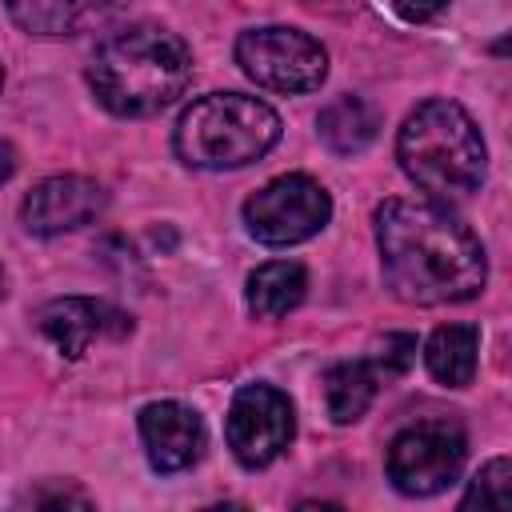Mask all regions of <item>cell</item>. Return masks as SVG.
<instances>
[{
	"label": "cell",
	"instance_id": "6da1fadb",
	"mask_svg": "<svg viewBox=\"0 0 512 512\" xmlns=\"http://www.w3.org/2000/svg\"><path fill=\"white\" fill-rule=\"evenodd\" d=\"M380 272L392 296L408 304H460L488 280V256L476 232L424 196H396L376 208Z\"/></svg>",
	"mask_w": 512,
	"mask_h": 512
},
{
	"label": "cell",
	"instance_id": "7a4b0ae2",
	"mask_svg": "<svg viewBox=\"0 0 512 512\" xmlns=\"http://www.w3.org/2000/svg\"><path fill=\"white\" fill-rule=\"evenodd\" d=\"M192 80L188 44L160 24L112 32L88 60V88L112 116H152L176 104Z\"/></svg>",
	"mask_w": 512,
	"mask_h": 512
},
{
	"label": "cell",
	"instance_id": "3957f363",
	"mask_svg": "<svg viewBox=\"0 0 512 512\" xmlns=\"http://www.w3.org/2000/svg\"><path fill=\"white\" fill-rule=\"evenodd\" d=\"M396 160L404 176L440 200H464L484 184L488 152L476 120L456 100H424L408 112L396 136Z\"/></svg>",
	"mask_w": 512,
	"mask_h": 512
},
{
	"label": "cell",
	"instance_id": "277c9868",
	"mask_svg": "<svg viewBox=\"0 0 512 512\" xmlns=\"http://www.w3.org/2000/svg\"><path fill=\"white\" fill-rule=\"evenodd\" d=\"M280 140V116L260 96L208 92L192 100L172 132V148L188 168L224 172L260 160Z\"/></svg>",
	"mask_w": 512,
	"mask_h": 512
},
{
	"label": "cell",
	"instance_id": "5b68a950",
	"mask_svg": "<svg viewBox=\"0 0 512 512\" xmlns=\"http://www.w3.org/2000/svg\"><path fill=\"white\" fill-rule=\"evenodd\" d=\"M236 64L244 68L248 80L272 92H312L328 76L324 44L288 24H264V28L240 32Z\"/></svg>",
	"mask_w": 512,
	"mask_h": 512
},
{
	"label": "cell",
	"instance_id": "8992f818",
	"mask_svg": "<svg viewBox=\"0 0 512 512\" xmlns=\"http://www.w3.org/2000/svg\"><path fill=\"white\" fill-rule=\"evenodd\" d=\"M464 456H468V440L452 420H420L392 436L384 468L396 492L436 496L460 480Z\"/></svg>",
	"mask_w": 512,
	"mask_h": 512
},
{
	"label": "cell",
	"instance_id": "52a82bcc",
	"mask_svg": "<svg viewBox=\"0 0 512 512\" xmlns=\"http://www.w3.org/2000/svg\"><path fill=\"white\" fill-rule=\"evenodd\" d=\"M332 216V196L304 172L268 180L244 200V224L260 244L288 248L316 236Z\"/></svg>",
	"mask_w": 512,
	"mask_h": 512
},
{
	"label": "cell",
	"instance_id": "ba28073f",
	"mask_svg": "<svg viewBox=\"0 0 512 512\" xmlns=\"http://www.w3.org/2000/svg\"><path fill=\"white\" fill-rule=\"evenodd\" d=\"M224 436L244 468H268L296 436L292 400L272 384H244L232 396Z\"/></svg>",
	"mask_w": 512,
	"mask_h": 512
},
{
	"label": "cell",
	"instance_id": "9c48e42d",
	"mask_svg": "<svg viewBox=\"0 0 512 512\" xmlns=\"http://www.w3.org/2000/svg\"><path fill=\"white\" fill-rule=\"evenodd\" d=\"M108 204V192L88 180V176H48L40 180L24 204H20V220L28 232L36 236H60V232H76L84 224H92Z\"/></svg>",
	"mask_w": 512,
	"mask_h": 512
},
{
	"label": "cell",
	"instance_id": "30bf717a",
	"mask_svg": "<svg viewBox=\"0 0 512 512\" xmlns=\"http://www.w3.org/2000/svg\"><path fill=\"white\" fill-rule=\"evenodd\" d=\"M36 324L56 344V352L68 360H80L96 340H120L132 332V316H124L120 308H112L104 300H88V296L48 300L40 308Z\"/></svg>",
	"mask_w": 512,
	"mask_h": 512
},
{
	"label": "cell",
	"instance_id": "8fae6325",
	"mask_svg": "<svg viewBox=\"0 0 512 512\" xmlns=\"http://www.w3.org/2000/svg\"><path fill=\"white\" fill-rule=\"evenodd\" d=\"M140 440L156 472H184L200 460L208 432H204V420L188 404L156 400L140 408Z\"/></svg>",
	"mask_w": 512,
	"mask_h": 512
},
{
	"label": "cell",
	"instance_id": "7c38bea8",
	"mask_svg": "<svg viewBox=\"0 0 512 512\" xmlns=\"http://www.w3.org/2000/svg\"><path fill=\"white\" fill-rule=\"evenodd\" d=\"M308 292V272L296 260H268L248 276L244 300L256 320H280L292 308H300Z\"/></svg>",
	"mask_w": 512,
	"mask_h": 512
},
{
	"label": "cell",
	"instance_id": "4fadbf2b",
	"mask_svg": "<svg viewBox=\"0 0 512 512\" xmlns=\"http://www.w3.org/2000/svg\"><path fill=\"white\" fill-rule=\"evenodd\" d=\"M480 360V328L472 324H444L424 344V364L436 384L444 388H468Z\"/></svg>",
	"mask_w": 512,
	"mask_h": 512
},
{
	"label": "cell",
	"instance_id": "5bb4252c",
	"mask_svg": "<svg viewBox=\"0 0 512 512\" xmlns=\"http://www.w3.org/2000/svg\"><path fill=\"white\" fill-rule=\"evenodd\" d=\"M316 128H320V140L336 156H356V152H364L376 140L380 112L364 96H336L332 104H324Z\"/></svg>",
	"mask_w": 512,
	"mask_h": 512
},
{
	"label": "cell",
	"instance_id": "9a60e30c",
	"mask_svg": "<svg viewBox=\"0 0 512 512\" xmlns=\"http://www.w3.org/2000/svg\"><path fill=\"white\" fill-rule=\"evenodd\" d=\"M380 372L372 368V360H340L324 372V404H328V416L336 424H356L368 404L376 400V388H380Z\"/></svg>",
	"mask_w": 512,
	"mask_h": 512
},
{
	"label": "cell",
	"instance_id": "2e32d148",
	"mask_svg": "<svg viewBox=\"0 0 512 512\" xmlns=\"http://www.w3.org/2000/svg\"><path fill=\"white\" fill-rule=\"evenodd\" d=\"M12 512H96V504L88 500V492L76 480H36L32 488L20 492V500L12 504Z\"/></svg>",
	"mask_w": 512,
	"mask_h": 512
},
{
	"label": "cell",
	"instance_id": "e0dca14e",
	"mask_svg": "<svg viewBox=\"0 0 512 512\" xmlns=\"http://www.w3.org/2000/svg\"><path fill=\"white\" fill-rule=\"evenodd\" d=\"M508 480H512L508 456L488 460V464L468 480V492H464V500H460L456 512H508Z\"/></svg>",
	"mask_w": 512,
	"mask_h": 512
},
{
	"label": "cell",
	"instance_id": "ac0fdd59",
	"mask_svg": "<svg viewBox=\"0 0 512 512\" xmlns=\"http://www.w3.org/2000/svg\"><path fill=\"white\" fill-rule=\"evenodd\" d=\"M8 16L36 36H72L80 28V20L88 16V8L80 4H12Z\"/></svg>",
	"mask_w": 512,
	"mask_h": 512
},
{
	"label": "cell",
	"instance_id": "d6986e66",
	"mask_svg": "<svg viewBox=\"0 0 512 512\" xmlns=\"http://www.w3.org/2000/svg\"><path fill=\"white\" fill-rule=\"evenodd\" d=\"M412 356H416V340L404 336V332H388V336L368 352V360H372V368L380 372V380H396V376L412 364Z\"/></svg>",
	"mask_w": 512,
	"mask_h": 512
},
{
	"label": "cell",
	"instance_id": "ffe728a7",
	"mask_svg": "<svg viewBox=\"0 0 512 512\" xmlns=\"http://www.w3.org/2000/svg\"><path fill=\"white\" fill-rule=\"evenodd\" d=\"M12 172H16V148H12L8 140H0V184H4Z\"/></svg>",
	"mask_w": 512,
	"mask_h": 512
},
{
	"label": "cell",
	"instance_id": "44dd1931",
	"mask_svg": "<svg viewBox=\"0 0 512 512\" xmlns=\"http://www.w3.org/2000/svg\"><path fill=\"white\" fill-rule=\"evenodd\" d=\"M292 512H344L340 504H332V500H304L300 508H292Z\"/></svg>",
	"mask_w": 512,
	"mask_h": 512
},
{
	"label": "cell",
	"instance_id": "7402d4cb",
	"mask_svg": "<svg viewBox=\"0 0 512 512\" xmlns=\"http://www.w3.org/2000/svg\"><path fill=\"white\" fill-rule=\"evenodd\" d=\"M204 512H248L244 504H236V500H224V504H208Z\"/></svg>",
	"mask_w": 512,
	"mask_h": 512
},
{
	"label": "cell",
	"instance_id": "603a6c76",
	"mask_svg": "<svg viewBox=\"0 0 512 512\" xmlns=\"http://www.w3.org/2000/svg\"><path fill=\"white\" fill-rule=\"evenodd\" d=\"M4 292H8V280H4V268H0V300H4Z\"/></svg>",
	"mask_w": 512,
	"mask_h": 512
},
{
	"label": "cell",
	"instance_id": "cb8c5ba5",
	"mask_svg": "<svg viewBox=\"0 0 512 512\" xmlns=\"http://www.w3.org/2000/svg\"><path fill=\"white\" fill-rule=\"evenodd\" d=\"M0 88H4V64H0Z\"/></svg>",
	"mask_w": 512,
	"mask_h": 512
}]
</instances>
